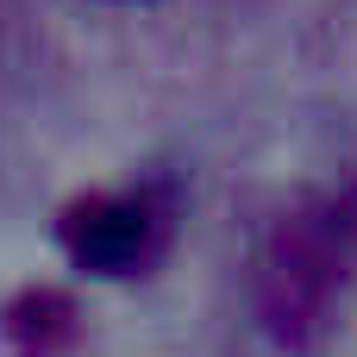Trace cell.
Instances as JSON below:
<instances>
[{"label":"cell","instance_id":"1","mask_svg":"<svg viewBox=\"0 0 357 357\" xmlns=\"http://www.w3.org/2000/svg\"><path fill=\"white\" fill-rule=\"evenodd\" d=\"M357 270L351 232L333 207V195L307 201L301 213H289L264 251V270H257V301H264V320L282 333V339H301L326 320V307L339 301L345 276Z\"/></svg>","mask_w":357,"mask_h":357},{"label":"cell","instance_id":"2","mask_svg":"<svg viewBox=\"0 0 357 357\" xmlns=\"http://www.w3.org/2000/svg\"><path fill=\"white\" fill-rule=\"evenodd\" d=\"M151 232H157V220H151V207L138 195H82L56 220L63 251L82 270H100V276H119V270L144 264Z\"/></svg>","mask_w":357,"mask_h":357},{"label":"cell","instance_id":"3","mask_svg":"<svg viewBox=\"0 0 357 357\" xmlns=\"http://www.w3.org/2000/svg\"><path fill=\"white\" fill-rule=\"evenodd\" d=\"M0 333H6V345L19 357H56L75 339V307H69V295H56V289H25L19 301H6Z\"/></svg>","mask_w":357,"mask_h":357}]
</instances>
